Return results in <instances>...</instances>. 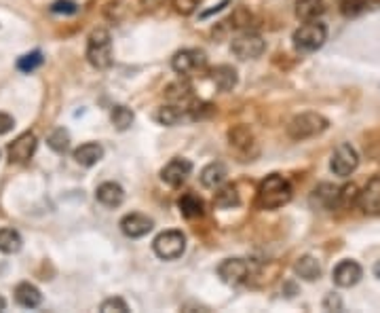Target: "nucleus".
<instances>
[{
  "instance_id": "f257e3e1",
  "label": "nucleus",
  "mask_w": 380,
  "mask_h": 313,
  "mask_svg": "<svg viewBox=\"0 0 380 313\" xmlns=\"http://www.w3.org/2000/svg\"><path fill=\"white\" fill-rule=\"evenodd\" d=\"M292 185L279 176V174H270L266 176L260 187H258V205L262 210H277L283 207L285 203H290L292 199Z\"/></svg>"
},
{
  "instance_id": "f03ea898",
  "label": "nucleus",
  "mask_w": 380,
  "mask_h": 313,
  "mask_svg": "<svg viewBox=\"0 0 380 313\" xmlns=\"http://www.w3.org/2000/svg\"><path fill=\"white\" fill-rule=\"evenodd\" d=\"M87 62L97 70H106L115 62V51H112V36L108 30L97 28L91 32L89 43H87Z\"/></svg>"
},
{
  "instance_id": "7ed1b4c3",
  "label": "nucleus",
  "mask_w": 380,
  "mask_h": 313,
  "mask_svg": "<svg viewBox=\"0 0 380 313\" xmlns=\"http://www.w3.org/2000/svg\"><path fill=\"white\" fill-rule=\"evenodd\" d=\"M329 125V121L319 115V113H302L298 117H294L287 125V135L292 140H309L315 138L319 133H323Z\"/></svg>"
},
{
  "instance_id": "20e7f679",
  "label": "nucleus",
  "mask_w": 380,
  "mask_h": 313,
  "mask_svg": "<svg viewBox=\"0 0 380 313\" xmlns=\"http://www.w3.org/2000/svg\"><path fill=\"white\" fill-rule=\"evenodd\" d=\"M325 41H327V28L323 24H319L317 19L302 24L294 32V47L302 53H311V51L321 49Z\"/></svg>"
},
{
  "instance_id": "39448f33",
  "label": "nucleus",
  "mask_w": 380,
  "mask_h": 313,
  "mask_svg": "<svg viewBox=\"0 0 380 313\" xmlns=\"http://www.w3.org/2000/svg\"><path fill=\"white\" fill-rule=\"evenodd\" d=\"M152 250L163 260H176L186 250V237L182 231H163L154 237Z\"/></svg>"
},
{
  "instance_id": "423d86ee",
  "label": "nucleus",
  "mask_w": 380,
  "mask_h": 313,
  "mask_svg": "<svg viewBox=\"0 0 380 313\" xmlns=\"http://www.w3.org/2000/svg\"><path fill=\"white\" fill-rule=\"evenodd\" d=\"M357 165H359L357 150L349 142L338 144L336 150L332 153V159H329V170L334 172V176L347 178V176H351L357 170Z\"/></svg>"
},
{
  "instance_id": "0eeeda50",
  "label": "nucleus",
  "mask_w": 380,
  "mask_h": 313,
  "mask_svg": "<svg viewBox=\"0 0 380 313\" xmlns=\"http://www.w3.org/2000/svg\"><path fill=\"white\" fill-rule=\"evenodd\" d=\"M264 49H266V43L262 41L260 34H255L252 30H243L241 34H237L231 45V51L239 60H255L264 53Z\"/></svg>"
},
{
  "instance_id": "6e6552de",
  "label": "nucleus",
  "mask_w": 380,
  "mask_h": 313,
  "mask_svg": "<svg viewBox=\"0 0 380 313\" xmlns=\"http://www.w3.org/2000/svg\"><path fill=\"white\" fill-rule=\"evenodd\" d=\"M218 275L228 286H239L252 275V265L243 258H226L218 267Z\"/></svg>"
},
{
  "instance_id": "1a4fd4ad",
  "label": "nucleus",
  "mask_w": 380,
  "mask_h": 313,
  "mask_svg": "<svg viewBox=\"0 0 380 313\" xmlns=\"http://www.w3.org/2000/svg\"><path fill=\"white\" fill-rule=\"evenodd\" d=\"M205 63H207V58H205L203 51H199V49H182V51H178V53L174 56L171 68H174L180 76H190L192 72L205 68Z\"/></svg>"
},
{
  "instance_id": "9d476101",
  "label": "nucleus",
  "mask_w": 380,
  "mask_h": 313,
  "mask_svg": "<svg viewBox=\"0 0 380 313\" xmlns=\"http://www.w3.org/2000/svg\"><path fill=\"white\" fill-rule=\"evenodd\" d=\"M36 135L32 133V131H26V133H21V135H17L11 144H9V148H6V153H9V161L11 163H26V161H30L32 159V155H34V150H36Z\"/></svg>"
},
{
  "instance_id": "9b49d317",
  "label": "nucleus",
  "mask_w": 380,
  "mask_h": 313,
  "mask_svg": "<svg viewBox=\"0 0 380 313\" xmlns=\"http://www.w3.org/2000/svg\"><path fill=\"white\" fill-rule=\"evenodd\" d=\"M190 172H192V163L189 159L176 157L161 170V180L171 188H178L189 180Z\"/></svg>"
},
{
  "instance_id": "f8f14e48",
  "label": "nucleus",
  "mask_w": 380,
  "mask_h": 313,
  "mask_svg": "<svg viewBox=\"0 0 380 313\" xmlns=\"http://www.w3.org/2000/svg\"><path fill=\"white\" fill-rule=\"evenodd\" d=\"M361 275H364V269H361L359 262H355V260H340L336 265L334 273H332V279H334V284L338 288H353L355 284H359Z\"/></svg>"
},
{
  "instance_id": "ddd939ff",
  "label": "nucleus",
  "mask_w": 380,
  "mask_h": 313,
  "mask_svg": "<svg viewBox=\"0 0 380 313\" xmlns=\"http://www.w3.org/2000/svg\"><path fill=\"white\" fill-rule=\"evenodd\" d=\"M357 205L370 216H380V176H374L368 180V185L359 193Z\"/></svg>"
},
{
  "instance_id": "4468645a",
  "label": "nucleus",
  "mask_w": 380,
  "mask_h": 313,
  "mask_svg": "<svg viewBox=\"0 0 380 313\" xmlns=\"http://www.w3.org/2000/svg\"><path fill=\"white\" fill-rule=\"evenodd\" d=\"M152 227H154V222L144 214H127L125 218L121 220V231L131 240L148 235L152 231Z\"/></svg>"
},
{
  "instance_id": "2eb2a0df",
  "label": "nucleus",
  "mask_w": 380,
  "mask_h": 313,
  "mask_svg": "<svg viewBox=\"0 0 380 313\" xmlns=\"http://www.w3.org/2000/svg\"><path fill=\"white\" fill-rule=\"evenodd\" d=\"M311 203L319 210H334L336 205H340V188L329 183L319 185L311 195Z\"/></svg>"
},
{
  "instance_id": "dca6fc26",
  "label": "nucleus",
  "mask_w": 380,
  "mask_h": 313,
  "mask_svg": "<svg viewBox=\"0 0 380 313\" xmlns=\"http://www.w3.org/2000/svg\"><path fill=\"white\" fill-rule=\"evenodd\" d=\"M165 98H167L169 104H176V106H182V108L189 111V106L192 104V87H190L186 78L176 81L165 89Z\"/></svg>"
},
{
  "instance_id": "f3484780",
  "label": "nucleus",
  "mask_w": 380,
  "mask_h": 313,
  "mask_svg": "<svg viewBox=\"0 0 380 313\" xmlns=\"http://www.w3.org/2000/svg\"><path fill=\"white\" fill-rule=\"evenodd\" d=\"M95 199L106 207H119L125 201V190L119 183H104L95 190Z\"/></svg>"
},
{
  "instance_id": "a211bd4d",
  "label": "nucleus",
  "mask_w": 380,
  "mask_h": 313,
  "mask_svg": "<svg viewBox=\"0 0 380 313\" xmlns=\"http://www.w3.org/2000/svg\"><path fill=\"white\" fill-rule=\"evenodd\" d=\"M104 157V148L97 144V142H87V144H80L76 150H74V159L78 165L83 168H91L95 163H100Z\"/></svg>"
},
{
  "instance_id": "6ab92c4d",
  "label": "nucleus",
  "mask_w": 380,
  "mask_h": 313,
  "mask_svg": "<svg viewBox=\"0 0 380 313\" xmlns=\"http://www.w3.org/2000/svg\"><path fill=\"white\" fill-rule=\"evenodd\" d=\"M211 81L220 91H233L239 83V76L233 66H216L211 70Z\"/></svg>"
},
{
  "instance_id": "aec40b11",
  "label": "nucleus",
  "mask_w": 380,
  "mask_h": 313,
  "mask_svg": "<svg viewBox=\"0 0 380 313\" xmlns=\"http://www.w3.org/2000/svg\"><path fill=\"white\" fill-rule=\"evenodd\" d=\"M226 176H228V172H226V168L222 163H209L201 172V185L205 188H213L216 190V188H220L226 183Z\"/></svg>"
},
{
  "instance_id": "412c9836",
  "label": "nucleus",
  "mask_w": 380,
  "mask_h": 313,
  "mask_svg": "<svg viewBox=\"0 0 380 313\" xmlns=\"http://www.w3.org/2000/svg\"><path fill=\"white\" fill-rule=\"evenodd\" d=\"M294 271L298 277H302L305 282H317L321 277V265L315 256L307 254V256H300L294 265Z\"/></svg>"
},
{
  "instance_id": "4be33fe9",
  "label": "nucleus",
  "mask_w": 380,
  "mask_h": 313,
  "mask_svg": "<svg viewBox=\"0 0 380 313\" xmlns=\"http://www.w3.org/2000/svg\"><path fill=\"white\" fill-rule=\"evenodd\" d=\"M15 301H17L21 307H26V309H34V307L41 305L43 294H41V290H38L36 286L23 282V284H19V286L15 288Z\"/></svg>"
},
{
  "instance_id": "5701e85b",
  "label": "nucleus",
  "mask_w": 380,
  "mask_h": 313,
  "mask_svg": "<svg viewBox=\"0 0 380 313\" xmlns=\"http://www.w3.org/2000/svg\"><path fill=\"white\" fill-rule=\"evenodd\" d=\"M340 2V13L344 17H357L364 15L372 9H376L380 0H338Z\"/></svg>"
},
{
  "instance_id": "b1692460",
  "label": "nucleus",
  "mask_w": 380,
  "mask_h": 313,
  "mask_svg": "<svg viewBox=\"0 0 380 313\" xmlns=\"http://www.w3.org/2000/svg\"><path fill=\"white\" fill-rule=\"evenodd\" d=\"M216 205L222 207V210H231V207H237L241 203V197H239V190L235 185H222L220 188H216V197H213Z\"/></svg>"
},
{
  "instance_id": "393cba45",
  "label": "nucleus",
  "mask_w": 380,
  "mask_h": 313,
  "mask_svg": "<svg viewBox=\"0 0 380 313\" xmlns=\"http://www.w3.org/2000/svg\"><path fill=\"white\" fill-rule=\"evenodd\" d=\"M184 113H186V108H182V106H176V104H165V106H161L157 113H154V119L161 123V125H178L182 119H184Z\"/></svg>"
},
{
  "instance_id": "a878e982",
  "label": "nucleus",
  "mask_w": 380,
  "mask_h": 313,
  "mask_svg": "<svg viewBox=\"0 0 380 313\" xmlns=\"http://www.w3.org/2000/svg\"><path fill=\"white\" fill-rule=\"evenodd\" d=\"M323 13V0H298L296 15L302 21H313Z\"/></svg>"
},
{
  "instance_id": "bb28decb",
  "label": "nucleus",
  "mask_w": 380,
  "mask_h": 313,
  "mask_svg": "<svg viewBox=\"0 0 380 313\" xmlns=\"http://www.w3.org/2000/svg\"><path fill=\"white\" fill-rule=\"evenodd\" d=\"M21 235L15 229H0V252L15 254L21 250Z\"/></svg>"
},
{
  "instance_id": "cd10ccee",
  "label": "nucleus",
  "mask_w": 380,
  "mask_h": 313,
  "mask_svg": "<svg viewBox=\"0 0 380 313\" xmlns=\"http://www.w3.org/2000/svg\"><path fill=\"white\" fill-rule=\"evenodd\" d=\"M228 140H231V146H235V148H239V150H241V148L248 150L250 146H253L252 131L246 125H237L235 129H231V131H228Z\"/></svg>"
},
{
  "instance_id": "c85d7f7f",
  "label": "nucleus",
  "mask_w": 380,
  "mask_h": 313,
  "mask_svg": "<svg viewBox=\"0 0 380 313\" xmlns=\"http://www.w3.org/2000/svg\"><path fill=\"white\" fill-rule=\"evenodd\" d=\"M178 207H180V212L186 216V218H196V216H203V201L196 197V195H184V197H180V201H178Z\"/></svg>"
},
{
  "instance_id": "c756f323",
  "label": "nucleus",
  "mask_w": 380,
  "mask_h": 313,
  "mask_svg": "<svg viewBox=\"0 0 380 313\" xmlns=\"http://www.w3.org/2000/svg\"><path fill=\"white\" fill-rule=\"evenodd\" d=\"M110 121H112V125L117 127L119 131H127L129 127L133 125L135 115H133V111L127 108V106H115L112 113H110Z\"/></svg>"
},
{
  "instance_id": "7c9ffc66",
  "label": "nucleus",
  "mask_w": 380,
  "mask_h": 313,
  "mask_svg": "<svg viewBox=\"0 0 380 313\" xmlns=\"http://www.w3.org/2000/svg\"><path fill=\"white\" fill-rule=\"evenodd\" d=\"M47 144L56 150V153H65L70 148V133L63 129V127H58L49 133L47 138Z\"/></svg>"
},
{
  "instance_id": "2f4dec72",
  "label": "nucleus",
  "mask_w": 380,
  "mask_h": 313,
  "mask_svg": "<svg viewBox=\"0 0 380 313\" xmlns=\"http://www.w3.org/2000/svg\"><path fill=\"white\" fill-rule=\"evenodd\" d=\"M359 188L357 185H344V187L340 188V207H353V205H357L359 203Z\"/></svg>"
},
{
  "instance_id": "473e14b6",
  "label": "nucleus",
  "mask_w": 380,
  "mask_h": 313,
  "mask_svg": "<svg viewBox=\"0 0 380 313\" xmlns=\"http://www.w3.org/2000/svg\"><path fill=\"white\" fill-rule=\"evenodd\" d=\"M189 115L192 121H203L213 115V106L207 102H192L189 106Z\"/></svg>"
},
{
  "instance_id": "72a5a7b5",
  "label": "nucleus",
  "mask_w": 380,
  "mask_h": 313,
  "mask_svg": "<svg viewBox=\"0 0 380 313\" xmlns=\"http://www.w3.org/2000/svg\"><path fill=\"white\" fill-rule=\"evenodd\" d=\"M41 63H43V53H41V51H32V53H26V56L19 58L17 68H19L21 72H32V70H36Z\"/></svg>"
},
{
  "instance_id": "f704fd0d",
  "label": "nucleus",
  "mask_w": 380,
  "mask_h": 313,
  "mask_svg": "<svg viewBox=\"0 0 380 313\" xmlns=\"http://www.w3.org/2000/svg\"><path fill=\"white\" fill-rule=\"evenodd\" d=\"M100 312L102 313H127L129 312V307H127V303L123 299H119V297H115V299H106L104 303H102V307H100Z\"/></svg>"
},
{
  "instance_id": "c9c22d12",
  "label": "nucleus",
  "mask_w": 380,
  "mask_h": 313,
  "mask_svg": "<svg viewBox=\"0 0 380 313\" xmlns=\"http://www.w3.org/2000/svg\"><path fill=\"white\" fill-rule=\"evenodd\" d=\"M199 4H201V0H174V9H176L180 15H190V13H194Z\"/></svg>"
},
{
  "instance_id": "e433bc0d",
  "label": "nucleus",
  "mask_w": 380,
  "mask_h": 313,
  "mask_svg": "<svg viewBox=\"0 0 380 313\" xmlns=\"http://www.w3.org/2000/svg\"><path fill=\"white\" fill-rule=\"evenodd\" d=\"M51 11H53V13H63V15H72V13L78 11V6H76L74 2H70V0H56V2L51 4Z\"/></svg>"
},
{
  "instance_id": "4c0bfd02",
  "label": "nucleus",
  "mask_w": 380,
  "mask_h": 313,
  "mask_svg": "<svg viewBox=\"0 0 380 313\" xmlns=\"http://www.w3.org/2000/svg\"><path fill=\"white\" fill-rule=\"evenodd\" d=\"M237 28H248L250 26V21H252V15L246 11V9H239L235 15H233V19H231Z\"/></svg>"
},
{
  "instance_id": "58836bf2",
  "label": "nucleus",
  "mask_w": 380,
  "mask_h": 313,
  "mask_svg": "<svg viewBox=\"0 0 380 313\" xmlns=\"http://www.w3.org/2000/svg\"><path fill=\"white\" fill-rule=\"evenodd\" d=\"M13 127H15V121H13V117H11V115H6V113H0V135L9 133V131H11Z\"/></svg>"
},
{
  "instance_id": "ea45409f",
  "label": "nucleus",
  "mask_w": 380,
  "mask_h": 313,
  "mask_svg": "<svg viewBox=\"0 0 380 313\" xmlns=\"http://www.w3.org/2000/svg\"><path fill=\"white\" fill-rule=\"evenodd\" d=\"M323 307L327 309V312H342V301L336 297V294H329L327 299H325V303H323Z\"/></svg>"
},
{
  "instance_id": "a19ab883",
  "label": "nucleus",
  "mask_w": 380,
  "mask_h": 313,
  "mask_svg": "<svg viewBox=\"0 0 380 313\" xmlns=\"http://www.w3.org/2000/svg\"><path fill=\"white\" fill-rule=\"evenodd\" d=\"M139 2H142L144 9H157V6H161L165 0H139Z\"/></svg>"
},
{
  "instance_id": "79ce46f5",
  "label": "nucleus",
  "mask_w": 380,
  "mask_h": 313,
  "mask_svg": "<svg viewBox=\"0 0 380 313\" xmlns=\"http://www.w3.org/2000/svg\"><path fill=\"white\" fill-rule=\"evenodd\" d=\"M374 275H376V277L380 279V260L376 262V265H374Z\"/></svg>"
},
{
  "instance_id": "37998d69",
  "label": "nucleus",
  "mask_w": 380,
  "mask_h": 313,
  "mask_svg": "<svg viewBox=\"0 0 380 313\" xmlns=\"http://www.w3.org/2000/svg\"><path fill=\"white\" fill-rule=\"evenodd\" d=\"M4 305H6V303H4V299H2V297H0V312H2V309H4Z\"/></svg>"
}]
</instances>
